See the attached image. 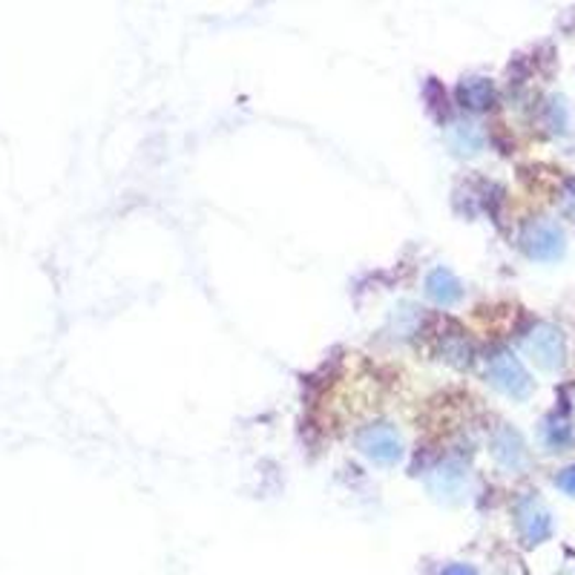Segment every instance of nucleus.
Segmentation results:
<instances>
[{"instance_id":"nucleus-7","label":"nucleus","mask_w":575,"mask_h":575,"mask_svg":"<svg viewBox=\"0 0 575 575\" xmlns=\"http://www.w3.org/2000/svg\"><path fill=\"white\" fill-rule=\"evenodd\" d=\"M427 294L429 299L438 302V306H452V302L461 299L464 288H461V283H457V277L452 274V270L434 268L427 277Z\"/></svg>"},{"instance_id":"nucleus-6","label":"nucleus","mask_w":575,"mask_h":575,"mask_svg":"<svg viewBox=\"0 0 575 575\" xmlns=\"http://www.w3.org/2000/svg\"><path fill=\"white\" fill-rule=\"evenodd\" d=\"M493 455L495 461L507 469H521L527 464V452H523V441L518 438L512 429H501V432L495 434L493 443Z\"/></svg>"},{"instance_id":"nucleus-9","label":"nucleus","mask_w":575,"mask_h":575,"mask_svg":"<svg viewBox=\"0 0 575 575\" xmlns=\"http://www.w3.org/2000/svg\"><path fill=\"white\" fill-rule=\"evenodd\" d=\"M449 142H452L457 153H478L484 139L475 130V124H455V128L449 130Z\"/></svg>"},{"instance_id":"nucleus-4","label":"nucleus","mask_w":575,"mask_h":575,"mask_svg":"<svg viewBox=\"0 0 575 575\" xmlns=\"http://www.w3.org/2000/svg\"><path fill=\"white\" fill-rule=\"evenodd\" d=\"M523 247L532 259L553 262L564 254V233L553 222H535L523 233Z\"/></svg>"},{"instance_id":"nucleus-5","label":"nucleus","mask_w":575,"mask_h":575,"mask_svg":"<svg viewBox=\"0 0 575 575\" xmlns=\"http://www.w3.org/2000/svg\"><path fill=\"white\" fill-rule=\"evenodd\" d=\"M518 518V532L527 544H541L544 539H550L553 532V518L546 512V507L535 498H527V501L518 504L516 509Z\"/></svg>"},{"instance_id":"nucleus-8","label":"nucleus","mask_w":575,"mask_h":575,"mask_svg":"<svg viewBox=\"0 0 575 575\" xmlns=\"http://www.w3.org/2000/svg\"><path fill=\"white\" fill-rule=\"evenodd\" d=\"M464 484H466V472L455 464H446V466H441V469L434 472L432 493L457 495V493H464Z\"/></svg>"},{"instance_id":"nucleus-13","label":"nucleus","mask_w":575,"mask_h":575,"mask_svg":"<svg viewBox=\"0 0 575 575\" xmlns=\"http://www.w3.org/2000/svg\"><path fill=\"white\" fill-rule=\"evenodd\" d=\"M441 575H478V570L469 567V564H449Z\"/></svg>"},{"instance_id":"nucleus-2","label":"nucleus","mask_w":575,"mask_h":575,"mask_svg":"<svg viewBox=\"0 0 575 575\" xmlns=\"http://www.w3.org/2000/svg\"><path fill=\"white\" fill-rule=\"evenodd\" d=\"M523 349L535 360V366L544 372H559L564 366L567 349H564V336L553 325H535L530 334L523 336Z\"/></svg>"},{"instance_id":"nucleus-12","label":"nucleus","mask_w":575,"mask_h":575,"mask_svg":"<svg viewBox=\"0 0 575 575\" xmlns=\"http://www.w3.org/2000/svg\"><path fill=\"white\" fill-rule=\"evenodd\" d=\"M555 484H559V489H564L567 495H575V466H570V469L561 472Z\"/></svg>"},{"instance_id":"nucleus-11","label":"nucleus","mask_w":575,"mask_h":575,"mask_svg":"<svg viewBox=\"0 0 575 575\" xmlns=\"http://www.w3.org/2000/svg\"><path fill=\"white\" fill-rule=\"evenodd\" d=\"M544 438H546V443H550V446H553L555 452H559V449L570 446V441H573V432H570L567 423L561 420V423H546Z\"/></svg>"},{"instance_id":"nucleus-3","label":"nucleus","mask_w":575,"mask_h":575,"mask_svg":"<svg viewBox=\"0 0 575 575\" xmlns=\"http://www.w3.org/2000/svg\"><path fill=\"white\" fill-rule=\"evenodd\" d=\"M360 452L374 464L395 466L403 457V441H400V434L395 429L377 423V427H368L366 432L360 434Z\"/></svg>"},{"instance_id":"nucleus-10","label":"nucleus","mask_w":575,"mask_h":575,"mask_svg":"<svg viewBox=\"0 0 575 575\" xmlns=\"http://www.w3.org/2000/svg\"><path fill=\"white\" fill-rule=\"evenodd\" d=\"M461 98H464V104H469L472 110H480V107L489 104V98H493V90H489V84L486 81H466L461 87Z\"/></svg>"},{"instance_id":"nucleus-1","label":"nucleus","mask_w":575,"mask_h":575,"mask_svg":"<svg viewBox=\"0 0 575 575\" xmlns=\"http://www.w3.org/2000/svg\"><path fill=\"white\" fill-rule=\"evenodd\" d=\"M486 377H489V383H493L495 389L504 391V395L512 397V400H527L532 391L530 374H527V368H523L509 352L495 354V357L489 360Z\"/></svg>"}]
</instances>
